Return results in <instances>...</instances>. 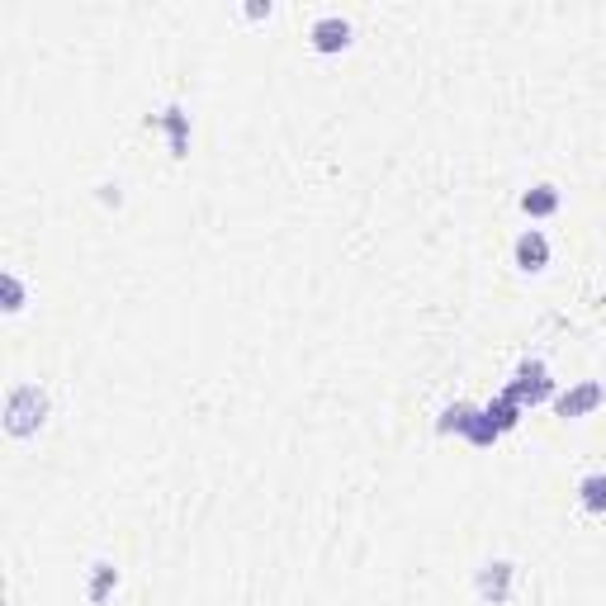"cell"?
Returning <instances> with one entry per match:
<instances>
[{
  "mask_svg": "<svg viewBox=\"0 0 606 606\" xmlns=\"http://www.w3.org/2000/svg\"><path fill=\"white\" fill-rule=\"evenodd\" d=\"M308 38H313V48L318 53H341L346 43H351V24L341 15H322L313 29H308Z\"/></svg>",
  "mask_w": 606,
  "mask_h": 606,
  "instance_id": "5",
  "label": "cell"
},
{
  "mask_svg": "<svg viewBox=\"0 0 606 606\" xmlns=\"http://www.w3.org/2000/svg\"><path fill=\"white\" fill-rule=\"evenodd\" d=\"M512 578H517V564H507V559H493V564H483L479 569V597L483 602L502 606L512 597Z\"/></svg>",
  "mask_w": 606,
  "mask_h": 606,
  "instance_id": "4",
  "label": "cell"
},
{
  "mask_svg": "<svg viewBox=\"0 0 606 606\" xmlns=\"http://www.w3.org/2000/svg\"><path fill=\"white\" fill-rule=\"evenodd\" d=\"M161 128H166V133H171V152H176V157H185V152H190V119H185V109H166V114H161L157 119Z\"/></svg>",
  "mask_w": 606,
  "mask_h": 606,
  "instance_id": "8",
  "label": "cell"
},
{
  "mask_svg": "<svg viewBox=\"0 0 606 606\" xmlns=\"http://www.w3.org/2000/svg\"><path fill=\"white\" fill-rule=\"evenodd\" d=\"M48 422V393L38 384H15L5 398V431L10 436H34Z\"/></svg>",
  "mask_w": 606,
  "mask_h": 606,
  "instance_id": "1",
  "label": "cell"
},
{
  "mask_svg": "<svg viewBox=\"0 0 606 606\" xmlns=\"http://www.w3.org/2000/svg\"><path fill=\"white\" fill-rule=\"evenodd\" d=\"M0 285H5V313H19V308H24V285H19V275H5Z\"/></svg>",
  "mask_w": 606,
  "mask_h": 606,
  "instance_id": "13",
  "label": "cell"
},
{
  "mask_svg": "<svg viewBox=\"0 0 606 606\" xmlns=\"http://www.w3.org/2000/svg\"><path fill=\"white\" fill-rule=\"evenodd\" d=\"M602 398H606V389L597 384V379H588V384H578V389L564 393V398H559L554 408H559V417H588V412L597 408Z\"/></svg>",
  "mask_w": 606,
  "mask_h": 606,
  "instance_id": "6",
  "label": "cell"
},
{
  "mask_svg": "<svg viewBox=\"0 0 606 606\" xmlns=\"http://www.w3.org/2000/svg\"><path fill=\"white\" fill-rule=\"evenodd\" d=\"M114 588H119V569H114V564H105V559H100V564H90V588H86L90 602H105Z\"/></svg>",
  "mask_w": 606,
  "mask_h": 606,
  "instance_id": "10",
  "label": "cell"
},
{
  "mask_svg": "<svg viewBox=\"0 0 606 606\" xmlns=\"http://www.w3.org/2000/svg\"><path fill=\"white\" fill-rule=\"evenodd\" d=\"M521 209H526L531 218L554 214V209H559V190H554V185H535V190H526V195H521Z\"/></svg>",
  "mask_w": 606,
  "mask_h": 606,
  "instance_id": "11",
  "label": "cell"
},
{
  "mask_svg": "<svg viewBox=\"0 0 606 606\" xmlns=\"http://www.w3.org/2000/svg\"><path fill=\"white\" fill-rule=\"evenodd\" d=\"M441 431H460V436H469L474 446H493L502 431L493 427V417L483 408H469V403H455V408L441 412Z\"/></svg>",
  "mask_w": 606,
  "mask_h": 606,
  "instance_id": "2",
  "label": "cell"
},
{
  "mask_svg": "<svg viewBox=\"0 0 606 606\" xmlns=\"http://www.w3.org/2000/svg\"><path fill=\"white\" fill-rule=\"evenodd\" d=\"M483 412L493 417V427H498V431H512V427L521 422V412H526V408H521V403L512 398V393H498V398H493V403H488Z\"/></svg>",
  "mask_w": 606,
  "mask_h": 606,
  "instance_id": "9",
  "label": "cell"
},
{
  "mask_svg": "<svg viewBox=\"0 0 606 606\" xmlns=\"http://www.w3.org/2000/svg\"><path fill=\"white\" fill-rule=\"evenodd\" d=\"M517 266L521 270H545L550 266V242H545V232L531 228L517 237Z\"/></svg>",
  "mask_w": 606,
  "mask_h": 606,
  "instance_id": "7",
  "label": "cell"
},
{
  "mask_svg": "<svg viewBox=\"0 0 606 606\" xmlns=\"http://www.w3.org/2000/svg\"><path fill=\"white\" fill-rule=\"evenodd\" d=\"M502 393H512L521 408H535V403H545L554 393V379H550V370H545V360H521L517 365V375H512V384Z\"/></svg>",
  "mask_w": 606,
  "mask_h": 606,
  "instance_id": "3",
  "label": "cell"
},
{
  "mask_svg": "<svg viewBox=\"0 0 606 606\" xmlns=\"http://www.w3.org/2000/svg\"><path fill=\"white\" fill-rule=\"evenodd\" d=\"M578 502L588 512H606V474H588V479L578 483Z\"/></svg>",
  "mask_w": 606,
  "mask_h": 606,
  "instance_id": "12",
  "label": "cell"
}]
</instances>
